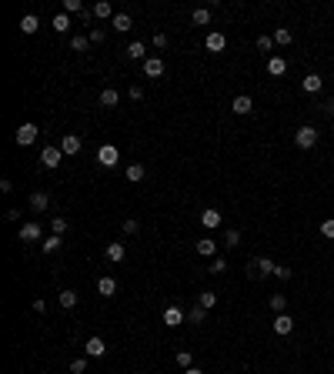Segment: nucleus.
<instances>
[{"mask_svg": "<svg viewBox=\"0 0 334 374\" xmlns=\"http://www.w3.org/2000/svg\"><path fill=\"white\" fill-rule=\"evenodd\" d=\"M271 47H274V37L261 33V37H257V50H271Z\"/></svg>", "mask_w": 334, "mask_h": 374, "instance_id": "79ce46f5", "label": "nucleus"}, {"mask_svg": "<svg viewBox=\"0 0 334 374\" xmlns=\"http://www.w3.org/2000/svg\"><path fill=\"white\" fill-rule=\"evenodd\" d=\"M201 224H204L207 231H214V227H221V211H214V207H207V211H201Z\"/></svg>", "mask_w": 334, "mask_h": 374, "instance_id": "9b49d317", "label": "nucleus"}, {"mask_svg": "<svg viewBox=\"0 0 334 374\" xmlns=\"http://www.w3.org/2000/svg\"><path fill=\"white\" fill-rule=\"evenodd\" d=\"M268 74H271V77L287 74V60H284V57H271V60H268Z\"/></svg>", "mask_w": 334, "mask_h": 374, "instance_id": "f3484780", "label": "nucleus"}, {"mask_svg": "<svg viewBox=\"0 0 334 374\" xmlns=\"http://www.w3.org/2000/svg\"><path fill=\"white\" fill-rule=\"evenodd\" d=\"M130 27H134V20H130V14H114V30L127 33Z\"/></svg>", "mask_w": 334, "mask_h": 374, "instance_id": "aec40b11", "label": "nucleus"}, {"mask_svg": "<svg viewBox=\"0 0 334 374\" xmlns=\"http://www.w3.org/2000/svg\"><path fill=\"white\" fill-rule=\"evenodd\" d=\"M117 160H120V151L114 144H104L101 151H97V164L101 167H117Z\"/></svg>", "mask_w": 334, "mask_h": 374, "instance_id": "f03ea898", "label": "nucleus"}, {"mask_svg": "<svg viewBox=\"0 0 334 374\" xmlns=\"http://www.w3.org/2000/svg\"><path fill=\"white\" fill-rule=\"evenodd\" d=\"M154 47H167V33H154Z\"/></svg>", "mask_w": 334, "mask_h": 374, "instance_id": "de8ad7c7", "label": "nucleus"}, {"mask_svg": "<svg viewBox=\"0 0 334 374\" xmlns=\"http://www.w3.org/2000/svg\"><path fill=\"white\" fill-rule=\"evenodd\" d=\"M97 294H101V297H114V294H117V281H114V278H97Z\"/></svg>", "mask_w": 334, "mask_h": 374, "instance_id": "f8f14e48", "label": "nucleus"}, {"mask_svg": "<svg viewBox=\"0 0 334 374\" xmlns=\"http://www.w3.org/2000/svg\"><path fill=\"white\" fill-rule=\"evenodd\" d=\"M197 254H201V257H214V254H217V241H211V237L197 241Z\"/></svg>", "mask_w": 334, "mask_h": 374, "instance_id": "6ab92c4d", "label": "nucleus"}, {"mask_svg": "<svg viewBox=\"0 0 334 374\" xmlns=\"http://www.w3.org/2000/svg\"><path fill=\"white\" fill-rule=\"evenodd\" d=\"M37 30H40V20L34 14H27L24 20H20V33H37Z\"/></svg>", "mask_w": 334, "mask_h": 374, "instance_id": "b1692460", "label": "nucleus"}, {"mask_svg": "<svg viewBox=\"0 0 334 374\" xmlns=\"http://www.w3.org/2000/svg\"><path fill=\"white\" fill-rule=\"evenodd\" d=\"M127 57L130 60H147V47H144L141 40H134V44L127 47Z\"/></svg>", "mask_w": 334, "mask_h": 374, "instance_id": "412c9836", "label": "nucleus"}, {"mask_svg": "<svg viewBox=\"0 0 334 374\" xmlns=\"http://www.w3.org/2000/svg\"><path fill=\"white\" fill-rule=\"evenodd\" d=\"M117 100H120V94H117L114 87L101 90V107H117Z\"/></svg>", "mask_w": 334, "mask_h": 374, "instance_id": "4be33fe9", "label": "nucleus"}, {"mask_svg": "<svg viewBox=\"0 0 334 374\" xmlns=\"http://www.w3.org/2000/svg\"><path fill=\"white\" fill-rule=\"evenodd\" d=\"M60 308L74 311V308H77V294H74V291H60Z\"/></svg>", "mask_w": 334, "mask_h": 374, "instance_id": "c756f323", "label": "nucleus"}, {"mask_svg": "<svg viewBox=\"0 0 334 374\" xmlns=\"http://www.w3.org/2000/svg\"><path fill=\"white\" fill-rule=\"evenodd\" d=\"M124 254H127L124 241H114V244H107V261H124Z\"/></svg>", "mask_w": 334, "mask_h": 374, "instance_id": "a211bd4d", "label": "nucleus"}, {"mask_svg": "<svg viewBox=\"0 0 334 374\" xmlns=\"http://www.w3.org/2000/svg\"><path fill=\"white\" fill-rule=\"evenodd\" d=\"M187 321H191V324H204V321H207V311L201 308V304H194V308L187 311Z\"/></svg>", "mask_w": 334, "mask_h": 374, "instance_id": "a878e982", "label": "nucleus"}, {"mask_svg": "<svg viewBox=\"0 0 334 374\" xmlns=\"http://www.w3.org/2000/svg\"><path fill=\"white\" fill-rule=\"evenodd\" d=\"M268 374H271V371H268Z\"/></svg>", "mask_w": 334, "mask_h": 374, "instance_id": "3c124183", "label": "nucleus"}, {"mask_svg": "<svg viewBox=\"0 0 334 374\" xmlns=\"http://www.w3.org/2000/svg\"><path fill=\"white\" fill-rule=\"evenodd\" d=\"M144 74H147V77H160V74H164V60H160V57H147V60H144Z\"/></svg>", "mask_w": 334, "mask_h": 374, "instance_id": "4468645a", "label": "nucleus"}, {"mask_svg": "<svg viewBox=\"0 0 334 374\" xmlns=\"http://www.w3.org/2000/svg\"><path fill=\"white\" fill-rule=\"evenodd\" d=\"M40 247H44V254H54V251H60V237H57V234H54V237H44Z\"/></svg>", "mask_w": 334, "mask_h": 374, "instance_id": "7c9ffc66", "label": "nucleus"}, {"mask_svg": "<svg viewBox=\"0 0 334 374\" xmlns=\"http://www.w3.org/2000/svg\"><path fill=\"white\" fill-rule=\"evenodd\" d=\"M274 44H281V47H287V44H291V30H287V27H281V30H274Z\"/></svg>", "mask_w": 334, "mask_h": 374, "instance_id": "f704fd0d", "label": "nucleus"}, {"mask_svg": "<svg viewBox=\"0 0 334 374\" xmlns=\"http://www.w3.org/2000/svg\"><path fill=\"white\" fill-rule=\"evenodd\" d=\"M40 237H44V227H40L37 221H30V224L20 227V241H24V244H27V241H40Z\"/></svg>", "mask_w": 334, "mask_h": 374, "instance_id": "423d86ee", "label": "nucleus"}, {"mask_svg": "<svg viewBox=\"0 0 334 374\" xmlns=\"http://www.w3.org/2000/svg\"><path fill=\"white\" fill-rule=\"evenodd\" d=\"M238 244H241V231H234V227L224 231V247H238Z\"/></svg>", "mask_w": 334, "mask_h": 374, "instance_id": "72a5a7b5", "label": "nucleus"}, {"mask_svg": "<svg viewBox=\"0 0 334 374\" xmlns=\"http://www.w3.org/2000/svg\"><path fill=\"white\" fill-rule=\"evenodd\" d=\"M90 14H94L97 20H107V17H111V20H114V7H111V4H107V0H97V4H94V10H90Z\"/></svg>", "mask_w": 334, "mask_h": 374, "instance_id": "dca6fc26", "label": "nucleus"}, {"mask_svg": "<svg viewBox=\"0 0 334 374\" xmlns=\"http://www.w3.org/2000/svg\"><path fill=\"white\" fill-rule=\"evenodd\" d=\"M71 371L74 374H84V371H87V358H74L71 361Z\"/></svg>", "mask_w": 334, "mask_h": 374, "instance_id": "ea45409f", "label": "nucleus"}, {"mask_svg": "<svg viewBox=\"0 0 334 374\" xmlns=\"http://www.w3.org/2000/svg\"><path fill=\"white\" fill-rule=\"evenodd\" d=\"M301 87L308 90V94H318V90H321V77H318V74H308V77L301 80Z\"/></svg>", "mask_w": 334, "mask_h": 374, "instance_id": "393cba45", "label": "nucleus"}, {"mask_svg": "<svg viewBox=\"0 0 334 374\" xmlns=\"http://www.w3.org/2000/svg\"><path fill=\"white\" fill-rule=\"evenodd\" d=\"M181 321H187V314H184V311L177 308V304H171V308L164 311V324H167V327H177Z\"/></svg>", "mask_w": 334, "mask_h": 374, "instance_id": "1a4fd4ad", "label": "nucleus"}, {"mask_svg": "<svg viewBox=\"0 0 334 374\" xmlns=\"http://www.w3.org/2000/svg\"><path fill=\"white\" fill-rule=\"evenodd\" d=\"M197 304H201V308H204V311H211V308H214V304H217V294H214V291H201Z\"/></svg>", "mask_w": 334, "mask_h": 374, "instance_id": "c85d7f7f", "label": "nucleus"}, {"mask_svg": "<svg viewBox=\"0 0 334 374\" xmlns=\"http://www.w3.org/2000/svg\"><path fill=\"white\" fill-rule=\"evenodd\" d=\"M47 204H50V194H44V191L30 194V207H34V211H47Z\"/></svg>", "mask_w": 334, "mask_h": 374, "instance_id": "5701e85b", "label": "nucleus"}, {"mask_svg": "<svg viewBox=\"0 0 334 374\" xmlns=\"http://www.w3.org/2000/svg\"><path fill=\"white\" fill-rule=\"evenodd\" d=\"M274 278L287 281V278H291V267H284V264H274Z\"/></svg>", "mask_w": 334, "mask_h": 374, "instance_id": "37998d69", "label": "nucleus"}, {"mask_svg": "<svg viewBox=\"0 0 334 374\" xmlns=\"http://www.w3.org/2000/svg\"><path fill=\"white\" fill-rule=\"evenodd\" d=\"M34 311H37V314H44V311H47V301H40V297H37V301H34Z\"/></svg>", "mask_w": 334, "mask_h": 374, "instance_id": "09e8293b", "label": "nucleus"}, {"mask_svg": "<svg viewBox=\"0 0 334 374\" xmlns=\"http://www.w3.org/2000/svg\"><path fill=\"white\" fill-rule=\"evenodd\" d=\"M127 181H144V164H127Z\"/></svg>", "mask_w": 334, "mask_h": 374, "instance_id": "473e14b6", "label": "nucleus"}, {"mask_svg": "<svg viewBox=\"0 0 334 374\" xmlns=\"http://www.w3.org/2000/svg\"><path fill=\"white\" fill-rule=\"evenodd\" d=\"M80 147H84V144H80L77 134H64V137H60V151L71 154V157H74V154H80Z\"/></svg>", "mask_w": 334, "mask_h": 374, "instance_id": "0eeeda50", "label": "nucleus"}, {"mask_svg": "<svg viewBox=\"0 0 334 374\" xmlns=\"http://www.w3.org/2000/svg\"><path fill=\"white\" fill-rule=\"evenodd\" d=\"M124 234H137V221H134V217H127V221H124Z\"/></svg>", "mask_w": 334, "mask_h": 374, "instance_id": "49530a36", "label": "nucleus"}, {"mask_svg": "<svg viewBox=\"0 0 334 374\" xmlns=\"http://www.w3.org/2000/svg\"><path fill=\"white\" fill-rule=\"evenodd\" d=\"M184 374H204V371H201V367H187V371H184Z\"/></svg>", "mask_w": 334, "mask_h": 374, "instance_id": "8fccbe9b", "label": "nucleus"}, {"mask_svg": "<svg viewBox=\"0 0 334 374\" xmlns=\"http://www.w3.org/2000/svg\"><path fill=\"white\" fill-rule=\"evenodd\" d=\"M84 351H87V358H104V354H107V344H104L101 337H87Z\"/></svg>", "mask_w": 334, "mask_h": 374, "instance_id": "9d476101", "label": "nucleus"}, {"mask_svg": "<svg viewBox=\"0 0 334 374\" xmlns=\"http://www.w3.org/2000/svg\"><path fill=\"white\" fill-rule=\"evenodd\" d=\"M87 44H90V37H84V33H74V37H71V50H77V54H84Z\"/></svg>", "mask_w": 334, "mask_h": 374, "instance_id": "cd10ccee", "label": "nucleus"}, {"mask_svg": "<svg viewBox=\"0 0 334 374\" xmlns=\"http://www.w3.org/2000/svg\"><path fill=\"white\" fill-rule=\"evenodd\" d=\"M247 274H251V278H264V274H274V261H271V257H254V261L247 264Z\"/></svg>", "mask_w": 334, "mask_h": 374, "instance_id": "7ed1b4c3", "label": "nucleus"}, {"mask_svg": "<svg viewBox=\"0 0 334 374\" xmlns=\"http://www.w3.org/2000/svg\"><path fill=\"white\" fill-rule=\"evenodd\" d=\"M177 364L187 371V367H194V358H191V351H177Z\"/></svg>", "mask_w": 334, "mask_h": 374, "instance_id": "c9c22d12", "label": "nucleus"}, {"mask_svg": "<svg viewBox=\"0 0 334 374\" xmlns=\"http://www.w3.org/2000/svg\"><path fill=\"white\" fill-rule=\"evenodd\" d=\"M90 44H104V30H101V27H94V30H90Z\"/></svg>", "mask_w": 334, "mask_h": 374, "instance_id": "a18cd8bd", "label": "nucleus"}, {"mask_svg": "<svg viewBox=\"0 0 334 374\" xmlns=\"http://www.w3.org/2000/svg\"><path fill=\"white\" fill-rule=\"evenodd\" d=\"M37 124H20V127H17V134H14V141L20 144V147H27V144H34L37 141Z\"/></svg>", "mask_w": 334, "mask_h": 374, "instance_id": "20e7f679", "label": "nucleus"}, {"mask_svg": "<svg viewBox=\"0 0 334 374\" xmlns=\"http://www.w3.org/2000/svg\"><path fill=\"white\" fill-rule=\"evenodd\" d=\"M207 271H211V274H224V271H227V261H224V257H214Z\"/></svg>", "mask_w": 334, "mask_h": 374, "instance_id": "4c0bfd02", "label": "nucleus"}, {"mask_svg": "<svg viewBox=\"0 0 334 374\" xmlns=\"http://www.w3.org/2000/svg\"><path fill=\"white\" fill-rule=\"evenodd\" d=\"M271 308L278 311V314H284V308H287V297H284V294H274V297H271Z\"/></svg>", "mask_w": 334, "mask_h": 374, "instance_id": "58836bf2", "label": "nucleus"}, {"mask_svg": "<svg viewBox=\"0 0 334 374\" xmlns=\"http://www.w3.org/2000/svg\"><path fill=\"white\" fill-rule=\"evenodd\" d=\"M54 30L57 33H67V30H71V14H57L54 17Z\"/></svg>", "mask_w": 334, "mask_h": 374, "instance_id": "bb28decb", "label": "nucleus"}, {"mask_svg": "<svg viewBox=\"0 0 334 374\" xmlns=\"http://www.w3.org/2000/svg\"><path fill=\"white\" fill-rule=\"evenodd\" d=\"M294 144L301 147V151H311L314 144H318V130L311 127V124H304V127H297V134H294Z\"/></svg>", "mask_w": 334, "mask_h": 374, "instance_id": "f257e3e1", "label": "nucleus"}, {"mask_svg": "<svg viewBox=\"0 0 334 374\" xmlns=\"http://www.w3.org/2000/svg\"><path fill=\"white\" fill-rule=\"evenodd\" d=\"M291 331H294L291 314H278V318H274V334H291Z\"/></svg>", "mask_w": 334, "mask_h": 374, "instance_id": "ddd939ff", "label": "nucleus"}, {"mask_svg": "<svg viewBox=\"0 0 334 374\" xmlns=\"http://www.w3.org/2000/svg\"><path fill=\"white\" fill-rule=\"evenodd\" d=\"M64 14H84V4L80 0H64Z\"/></svg>", "mask_w": 334, "mask_h": 374, "instance_id": "e433bc0d", "label": "nucleus"}, {"mask_svg": "<svg viewBox=\"0 0 334 374\" xmlns=\"http://www.w3.org/2000/svg\"><path fill=\"white\" fill-rule=\"evenodd\" d=\"M194 24H197V27H207V24H211V10H207V7H197V10H194Z\"/></svg>", "mask_w": 334, "mask_h": 374, "instance_id": "2f4dec72", "label": "nucleus"}, {"mask_svg": "<svg viewBox=\"0 0 334 374\" xmlns=\"http://www.w3.org/2000/svg\"><path fill=\"white\" fill-rule=\"evenodd\" d=\"M224 47H227V37H224L221 30H211V33H207V50H211V54H221Z\"/></svg>", "mask_w": 334, "mask_h": 374, "instance_id": "6e6552de", "label": "nucleus"}, {"mask_svg": "<svg viewBox=\"0 0 334 374\" xmlns=\"http://www.w3.org/2000/svg\"><path fill=\"white\" fill-rule=\"evenodd\" d=\"M60 157H64V151H60V147H44V151H40V164H44L47 171L60 167Z\"/></svg>", "mask_w": 334, "mask_h": 374, "instance_id": "39448f33", "label": "nucleus"}, {"mask_svg": "<svg viewBox=\"0 0 334 374\" xmlns=\"http://www.w3.org/2000/svg\"><path fill=\"white\" fill-rule=\"evenodd\" d=\"M64 231H67V217H54V234L60 237Z\"/></svg>", "mask_w": 334, "mask_h": 374, "instance_id": "c03bdc74", "label": "nucleus"}, {"mask_svg": "<svg viewBox=\"0 0 334 374\" xmlns=\"http://www.w3.org/2000/svg\"><path fill=\"white\" fill-rule=\"evenodd\" d=\"M321 234H324L327 241H334V217H327V221L321 224Z\"/></svg>", "mask_w": 334, "mask_h": 374, "instance_id": "a19ab883", "label": "nucleus"}, {"mask_svg": "<svg viewBox=\"0 0 334 374\" xmlns=\"http://www.w3.org/2000/svg\"><path fill=\"white\" fill-rule=\"evenodd\" d=\"M231 107H234V114H241V117H244V114H251V111H254V100H251L247 94H241V97H234V104H231Z\"/></svg>", "mask_w": 334, "mask_h": 374, "instance_id": "2eb2a0df", "label": "nucleus"}]
</instances>
